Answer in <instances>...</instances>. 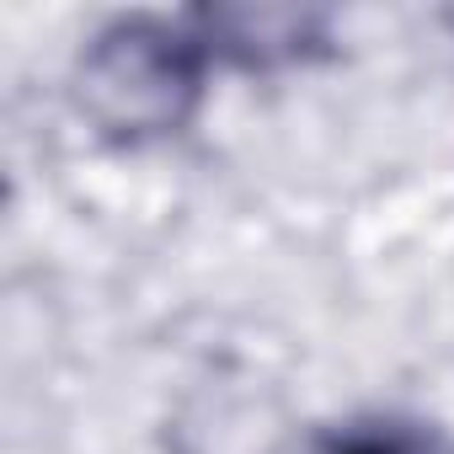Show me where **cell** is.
<instances>
[{
    "label": "cell",
    "mask_w": 454,
    "mask_h": 454,
    "mask_svg": "<svg viewBox=\"0 0 454 454\" xmlns=\"http://www.w3.org/2000/svg\"><path fill=\"white\" fill-rule=\"evenodd\" d=\"M214 49L192 17H113L86 38L70 70V97L81 118L113 145L176 139L208 91Z\"/></svg>",
    "instance_id": "6da1fadb"
},
{
    "label": "cell",
    "mask_w": 454,
    "mask_h": 454,
    "mask_svg": "<svg viewBox=\"0 0 454 454\" xmlns=\"http://www.w3.org/2000/svg\"><path fill=\"white\" fill-rule=\"evenodd\" d=\"M192 27L214 49V59H231L241 70H284L326 54L332 33L321 12H278V6H203Z\"/></svg>",
    "instance_id": "7a4b0ae2"
},
{
    "label": "cell",
    "mask_w": 454,
    "mask_h": 454,
    "mask_svg": "<svg viewBox=\"0 0 454 454\" xmlns=\"http://www.w3.org/2000/svg\"><path fill=\"white\" fill-rule=\"evenodd\" d=\"M310 454H454L443 427L406 417V411H369L353 422H337L310 443Z\"/></svg>",
    "instance_id": "3957f363"
}]
</instances>
